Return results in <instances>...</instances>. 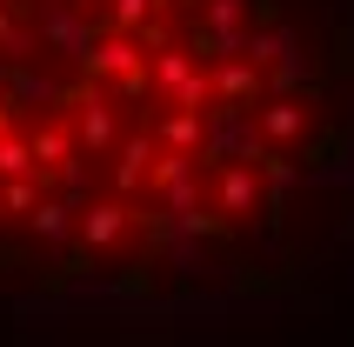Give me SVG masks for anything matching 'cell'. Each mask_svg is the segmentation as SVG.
I'll return each mask as SVG.
<instances>
[{
  "instance_id": "cell-13",
  "label": "cell",
  "mask_w": 354,
  "mask_h": 347,
  "mask_svg": "<svg viewBox=\"0 0 354 347\" xmlns=\"http://www.w3.org/2000/svg\"><path fill=\"white\" fill-rule=\"evenodd\" d=\"M201 20H207V27H221V34H234V20H241V0H207V7H201Z\"/></svg>"
},
{
  "instance_id": "cell-6",
  "label": "cell",
  "mask_w": 354,
  "mask_h": 347,
  "mask_svg": "<svg viewBox=\"0 0 354 347\" xmlns=\"http://www.w3.org/2000/svg\"><path fill=\"white\" fill-rule=\"evenodd\" d=\"M214 94H221V100H254L261 80H254V67H248V60H227V67L214 74Z\"/></svg>"
},
{
  "instance_id": "cell-12",
  "label": "cell",
  "mask_w": 354,
  "mask_h": 347,
  "mask_svg": "<svg viewBox=\"0 0 354 347\" xmlns=\"http://www.w3.org/2000/svg\"><path fill=\"white\" fill-rule=\"evenodd\" d=\"M34 234L40 241H60V234H67V207H60V200H40L34 207Z\"/></svg>"
},
{
  "instance_id": "cell-9",
  "label": "cell",
  "mask_w": 354,
  "mask_h": 347,
  "mask_svg": "<svg viewBox=\"0 0 354 347\" xmlns=\"http://www.w3.org/2000/svg\"><path fill=\"white\" fill-rule=\"evenodd\" d=\"M154 80H160V87H167V94H180V87L194 80V60H187V54H174V47H167V54L154 60Z\"/></svg>"
},
{
  "instance_id": "cell-3",
  "label": "cell",
  "mask_w": 354,
  "mask_h": 347,
  "mask_svg": "<svg viewBox=\"0 0 354 347\" xmlns=\"http://www.w3.org/2000/svg\"><path fill=\"white\" fill-rule=\"evenodd\" d=\"M74 134H80V140H87V147L100 154V147L114 140V114H107V107H100L94 94H80V100H74Z\"/></svg>"
},
{
  "instance_id": "cell-1",
  "label": "cell",
  "mask_w": 354,
  "mask_h": 347,
  "mask_svg": "<svg viewBox=\"0 0 354 347\" xmlns=\"http://www.w3.org/2000/svg\"><path fill=\"white\" fill-rule=\"evenodd\" d=\"M140 47L134 40H94L87 54H80V67H87V80H107V74H127V67H140Z\"/></svg>"
},
{
  "instance_id": "cell-10",
  "label": "cell",
  "mask_w": 354,
  "mask_h": 347,
  "mask_svg": "<svg viewBox=\"0 0 354 347\" xmlns=\"http://www.w3.org/2000/svg\"><path fill=\"white\" fill-rule=\"evenodd\" d=\"M0 207H7V214H34V207H40V187L27 180V174H7V194H0Z\"/></svg>"
},
{
  "instance_id": "cell-2",
  "label": "cell",
  "mask_w": 354,
  "mask_h": 347,
  "mask_svg": "<svg viewBox=\"0 0 354 347\" xmlns=\"http://www.w3.org/2000/svg\"><path fill=\"white\" fill-rule=\"evenodd\" d=\"M120 227H127V207H120V200H94V207L80 214V241H87V247H114Z\"/></svg>"
},
{
  "instance_id": "cell-5",
  "label": "cell",
  "mask_w": 354,
  "mask_h": 347,
  "mask_svg": "<svg viewBox=\"0 0 354 347\" xmlns=\"http://www.w3.org/2000/svg\"><path fill=\"white\" fill-rule=\"evenodd\" d=\"M160 140L180 147V154H194V147H201V107H174V114L160 120Z\"/></svg>"
},
{
  "instance_id": "cell-14",
  "label": "cell",
  "mask_w": 354,
  "mask_h": 347,
  "mask_svg": "<svg viewBox=\"0 0 354 347\" xmlns=\"http://www.w3.org/2000/svg\"><path fill=\"white\" fill-rule=\"evenodd\" d=\"M7 107H14V100H0V134H7V120H14V114H7Z\"/></svg>"
},
{
  "instance_id": "cell-4",
  "label": "cell",
  "mask_w": 354,
  "mask_h": 347,
  "mask_svg": "<svg viewBox=\"0 0 354 347\" xmlns=\"http://www.w3.org/2000/svg\"><path fill=\"white\" fill-rule=\"evenodd\" d=\"M254 167H241V160H234V167H227V174H221V214H248V207H254Z\"/></svg>"
},
{
  "instance_id": "cell-7",
  "label": "cell",
  "mask_w": 354,
  "mask_h": 347,
  "mask_svg": "<svg viewBox=\"0 0 354 347\" xmlns=\"http://www.w3.org/2000/svg\"><path fill=\"white\" fill-rule=\"evenodd\" d=\"M301 120H308L301 107L274 100V107H261V134H268V140H295V134H301Z\"/></svg>"
},
{
  "instance_id": "cell-8",
  "label": "cell",
  "mask_w": 354,
  "mask_h": 347,
  "mask_svg": "<svg viewBox=\"0 0 354 347\" xmlns=\"http://www.w3.org/2000/svg\"><path fill=\"white\" fill-rule=\"evenodd\" d=\"M67 154H74V140L60 134V127H47V134H34V167H67Z\"/></svg>"
},
{
  "instance_id": "cell-11",
  "label": "cell",
  "mask_w": 354,
  "mask_h": 347,
  "mask_svg": "<svg viewBox=\"0 0 354 347\" xmlns=\"http://www.w3.org/2000/svg\"><path fill=\"white\" fill-rule=\"evenodd\" d=\"M27 167H34V140L0 134V174H27Z\"/></svg>"
}]
</instances>
